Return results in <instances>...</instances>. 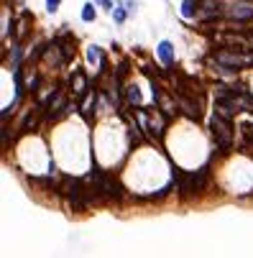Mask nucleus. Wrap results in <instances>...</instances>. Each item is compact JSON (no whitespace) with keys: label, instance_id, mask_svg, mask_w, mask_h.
Listing matches in <instances>:
<instances>
[{"label":"nucleus","instance_id":"obj_9","mask_svg":"<svg viewBox=\"0 0 253 258\" xmlns=\"http://www.w3.org/2000/svg\"><path fill=\"white\" fill-rule=\"evenodd\" d=\"M128 102H133V105H141V92H138V87H136V84H131V87H128Z\"/></svg>","mask_w":253,"mask_h":258},{"label":"nucleus","instance_id":"obj_8","mask_svg":"<svg viewBox=\"0 0 253 258\" xmlns=\"http://www.w3.org/2000/svg\"><path fill=\"white\" fill-rule=\"evenodd\" d=\"M200 13V3H197V0H184V3H182V15L184 18H195Z\"/></svg>","mask_w":253,"mask_h":258},{"label":"nucleus","instance_id":"obj_4","mask_svg":"<svg viewBox=\"0 0 253 258\" xmlns=\"http://www.w3.org/2000/svg\"><path fill=\"white\" fill-rule=\"evenodd\" d=\"M215 61L223 64V67H230V69H246L253 64V54H236V51H220L215 54Z\"/></svg>","mask_w":253,"mask_h":258},{"label":"nucleus","instance_id":"obj_5","mask_svg":"<svg viewBox=\"0 0 253 258\" xmlns=\"http://www.w3.org/2000/svg\"><path fill=\"white\" fill-rule=\"evenodd\" d=\"M177 102H179L182 113H184V115H187L189 120H197V118H200V113H202V110H200V102H197V100H192V97H184V95H179V100H177Z\"/></svg>","mask_w":253,"mask_h":258},{"label":"nucleus","instance_id":"obj_12","mask_svg":"<svg viewBox=\"0 0 253 258\" xmlns=\"http://www.w3.org/2000/svg\"><path fill=\"white\" fill-rule=\"evenodd\" d=\"M59 3H61V0H46V10H49V13H56Z\"/></svg>","mask_w":253,"mask_h":258},{"label":"nucleus","instance_id":"obj_11","mask_svg":"<svg viewBox=\"0 0 253 258\" xmlns=\"http://www.w3.org/2000/svg\"><path fill=\"white\" fill-rule=\"evenodd\" d=\"M113 18H115V20H118V23H123V20H125V10H123V8H118V5H115V8H113Z\"/></svg>","mask_w":253,"mask_h":258},{"label":"nucleus","instance_id":"obj_3","mask_svg":"<svg viewBox=\"0 0 253 258\" xmlns=\"http://www.w3.org/2000/svg\"><path fill=\"white\" fill-rule=\"evenodd\" d=\"M90 182L92 187L97 189L100 200H120L123 197V187L118 184V179L113 174H108V171H102L97 164H92V174H90Z\"/></svg>","mask_w":253,"mask_h":258},{"label":"nucleus","instance_id":"obj_10","mask_svg":"<svg viewBox=\"0 0 253 258\" xmlns=\"http://www.w3.org/2000/svg\"><path fill=\"white\" fill-rule=\"evenodd\" d=\"M82 20H87V23H90V20H95V8H92V3H87V5L82 8Z\"/></svg>","mask_w":253,"mask_h":258},{"label":"nucleus","instance_id":"obj_1","mask_svg":"<svg viewBox=\"0 0 253 258\" xmlns=\"http://www.w3.org/2000/svg\"><path fill=\"white\" fill-rule=\"evenodd\" d=\"M172 174H174V179H177L179 195H182V197H195L197 192H202V189H205V184H207L210 166L205 164V166H200L197 171H182L179 166H174V169H172Z\"/></svg>","mask_w":253,"mask_h":258},{"label":"nucleus","instance_id":"obj_13","mask_svg":"<svg viewBox=\"0 0 253 258\" xmlns=\"http://www.w3.org/2000/svg\"><path fill=\"white\" fill-rule=\"evenodd\" d=\"M125 3H128V5H125V8H128L131 13H136V0H125Z\"/></svg>","mask_w":253,"mask_h":258},{"label":"nucleus","instance_id":"obj_6","mask_svg":"<svg viewBox=\"0 0 253 258\" xmlns=\"http://www.w3.org/2000/svg\"><path fill=\"white\" fill-rule=\"evenodd\" d=\"M156 51H159V59L166 64V67H172V64H174V46L169 44V41H161Z\"/></svg>","mask_w":253,"mask_h":258},{"label":"nucleus","instance_id":"obj_7","mask_svg":"<svg viewBox=\"0 0 253 258\" xmlns=\"http://www.w3.org/2000/svg\"><path fill=\"white\" fill-rule=\"evenodd\" d=\"M230 15H233L236 20H248V18H253V5H251V3L233 5V8H230Z\"/></svg>","mask_w":253,"mask_h":258},{"label":"nucleus","instance_id":"obj_2","mask_svg":"<svg viewBox=\"0 0 253 258\" xmlns=\"http://www.w3.org/2000/svg\"><path fill=\"white\" fill-rule=\"evenodd\" d=\"M210 133H213V143L218 148V154H228L233 148V123H230V115L215 110L213 118H210Z\"/></svg>","mask_w":253,"mask_h":258}]
</instances>
